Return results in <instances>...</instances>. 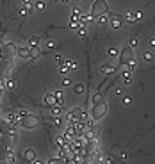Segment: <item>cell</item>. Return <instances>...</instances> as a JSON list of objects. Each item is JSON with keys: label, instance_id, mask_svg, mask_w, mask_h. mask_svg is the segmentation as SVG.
<instances>
[{"label": "cell", "instance_id": "cell-22", "mask_svg": "<svg viewBox=\"0 0 155 164\" xmlns=\"http://www.w3.org/2000/svg\"><path fill=\"white\" fill-rule=\"evenodd\" d=\"M135 68H137V64H135V59H134V61H130L128 64H127V72H134Z\"/></svg>", "mask_w": 155, "mask_h": 164}, {"label": "cell", "instance_id": "cell-26", "mask_svg": "<svg viewBox=\"0 0 155 164\" xmlns=\"http://www.w3.org/2000/svg\"><path fill=\"white\" fill-rule=\"evenodd\" d=\"M34 6H36V9H45V0H39V2H38V4H34Z\"/></svg>", "mask_w": 155, "mask_h": 164}, {"label": "cell", "instance_id": "cell-35", "mask_svg": "<svg viewBox=\"0 0 155 164\" xmlns=\"http://www.w3.org/2000/svg\"><path fill=\"white\" fill-rule=\"evenodd\" d=\"M150 47H155V39H152V41H150Z\"/></svg>", "mask_w": 155, "mask_h": 164}, {"label": "cell", "instance_id": "cell-1", "mask_svg": "<svg viewBox=\"0 0 155 164\" xmlns=\"http://www.w3.org/2000/svg\"><path fill=\"white\" fill-rule=\"evenodd\" d=\"M109 13V4H107V0H94L93 7H91V16H93L94 20L100 16V14H107Z\"/></svg>", "mask_w": 155, "mask_h": 164}, {"label": "cell", "instance_id": "cell-14", "mask_svg": "<svg viewBox=\"0 0 155 164\" xmlns=\"http://www.w3.org/2000/svg\"><path fill=\"white\" fill-rule=\"evenodd\" d=\"M50 111H52V116L57 118V116L62 114V105H54V107H50Z\"/></svg>", "mask_w": 155, "mask_h": 164}, {"label": "cell", "instance_id": "cell-25", "mask_svg": "<svg viewBox=\"0 0 155 164\" xmlns=\"http://www.w3.org/2000/svg\"><path fill=\"white\" fill-rule=\"evenodd\" d=\"M86 34H87L86 27H84V25H80V27H79V36H80V38H86Z\"/></svg>", "mask_w": 155, "mask_h": 164}, {"label": "cell", "instance_id": "cell-41", "mask_svg": "<svg viewBox=\"0 0 155 164\" xmlns=\"http://www.w3.org/2000/svg\"><path fill=\"white\" fill-rule=\"evenodd\" d=\"M75 2H77V0H75Z\"/></svg>", "mask_w": 155, "mask_h": 164}, {"label": "cell", "instance_id": "cell-32", "mask_svg": "<svg viewBox=\"0 0 155 164\" xmlns=\"http://www.w3.org/2000/svg\"><path fill=\"white\" fill-rule=\"evenodd\" d=\"M18 116H20V120H21V118H23V116H27V113H25V111H23V109H21V111H18Z\"/></svg>", "mask_w": 155, "mask_h": 164}, {"label": "cell", "instance_id": "cell-29", "mask_svg": "<svg viewBox=\"0 0 155 164\" xmlns=\"http://www.w3.org/2000/svg\"><path fill=\"white\" fill-rule=\"evenodd\" d=\"M54 48V43L52 41H46V45H45V50H52Z\"/></svg>", "mask_w": 155, "mask_h": 164}, {"label": "cell", "instance_id": "cell-37", "mask_svg": "<svg viewBox=\"0 0 155 164\" xmlns=\"http://www.w3.org/2000/svg\"><path fill=\"white\" fill-rule=\"evenodd\" d=\"M2 48H4V43H2V39H0V50H2Z\"/></svg>", "mask_w": 155, "mask_h": 164}, {"label": "cell", "instance_id": "cell-38", "mask_svg": "<svg viewBox=\"0 0 155 164\" xmlns=\"http://www.w3.org/2000/svg\"><path fill=\"white\" fill-rule=\"evenodd\" d=\"M0 96H2V84H0Z\"/></svg>", "mask_w": 155, "mask_h": 164}, {"label": "cell", "instance_id": "cell-27", "mask_svg": "<svg viewBox=\"0 0 155 164\" xmlns=\"http://www.w3.org/2000/svg\"><path fill=\"white\" fill-rule=\"evenodd\" d=\"M32 6H34V2H32V0H23V7H27V9H29V7H32Z\"/></svg>", "mask_w": 155, "mask_h": 164}, {"label": "cell", "instance_id": "cell-4", "mask_svg": "<svg viewBox=\"0 0 155 164\" xmlns=\"http://www.w3.org/2000/svg\"><path fill=\"white\" fill-rule=\"evenodd\" d=\"M105 114H107V103H105V100L100 103H94L93 109H91V118L93 120H102Z\"/></svg>", "mask_w": 155, "mask_h": 164}, {"label": "cell", "instance_id": "cell-8", "mask_svg": "<svg viewBox=\"0 0 155 164\" xmlns=\"http://www.w3.org/2000/svg\"><path fill=\"white\" fill-rule=\"evenodd\" d=\"M114 72H116V66H114V64H103V66H100V73L105 75V77L113 75Z\"/></svg>", "mask_w": 155, "mask_h": 164}, {"label": "cell", "instance_id": "cell-5", "mask_svg": "<svg viewBox=\"0 0 155 164\" xmlns=\"http://www.w3.org/2000/svg\"><path fill=\"white\" fill-rule=\"evenodd\" d=\"M2 54H4V61H6V59L11 61V59L18 54V48H16V45H14V43H6V45H4V48H2Z\"/></svg>", "mask_w": 155, "mask_h": 164}, {"label": "cell", "instance_id": "cell-24", "mask_svg": "<svg viewBox=\"0 0 155 164\" xmlns=\"http://www.w3.org/2000/svg\"><path fill=\"white\" fill-rule=\"evenodd\" d=\"M109 55H111V57H116V55H120L118 48H116V47H111V50H109Z\"/></svg>", "mask_w": 155, "mask_h": 164}, {"label": "cell", "instance_id": "cell-10", "mask_svg": "<svg viewBox=\"0 0 155 164\" xmlns=\"http://www.w3.org/2000/svg\"><path fill=\"white\" fill-rule=\"evenodd\" d=\"M18 57H23V59H27V57H31V47H21L18 48V54H16Z\"/></svg>", "mask_w": 155, "mask_h": 164}, {"label": "cell", "instance_id": "cell-33", "mask_svg": "<svg viewBox=\"0 0 155 164\" xmlns=\"http://www.w3.org/2000/svg\"><path fill=\"white\" fill-rule=\"evenodd\" d=\"M70 70H77V64L73 61H70Z\"/></svg>", "mask_w": 155, "mask_h": 164}, {"label": "cell", "instance_id": "cell-11", "mask_svg": "<svg viewBox=\"0 0 155 164\" xmlns=\"http://www.w3.org/2000/svg\"><path fill=\"white\" fill-rule=\"evenodd\" d=\"M123 20L127 21V23H134V21H137V18H135V13H134V11H127V14L123 16Z\"/></svg>", "mask_w": 155, "mask_h": 164}, {"label": "cell", "instance_id": "cell-6", "mask_svg": "<svg viewBox=\"0 0 155 164\" xmlns=\"http://www.w3.org/2000/svg\"><path fill=\"white\" fill-rule=\"evenodd\" d=\"M109 25L113 29H120L123 25V16H118V14H111L109 16Z\"/></svg>", "mask_w": 155, "mask_h": 164}, {"label": "cell", "instance_id": "cell-2", "mask_svg": "<svg viewBox=\"0 0 155 164\" xmlns=\"http://www.w3.org/2000/svg\"><path fill=\"white\" fill-rule=\"evenodd\" d=\"M130 61H134V48H132L130 45H127V47H123V48L120 50V64H121V66H127Z\"/></svg>", "mask_w": 155, "mask_h": 164}, {"label": "cell", "instance_id": "cell-17", "mask_svg": "<svg viewBox=\"0 0 155 164\" xmlns=\"http://www.w3.org/2000/svg\"><path fill=\"white\" fill-rule=\"evenodd\" d=\"M93 105L94 103H100V102H103V95H102V91H98V93H94V96H93Z\"/></svg>", "mask_w": 155, "mask_h": 164}, {"label": "cell", "instance_id": "cell-36", "mask_svg": "<svg viewBox=\"0 0 155 164\" xmlns=\"http://www.w3.org/2000/svg\"><path fill=\"white\" fill-rule=\"evenodd\" d=\"M34 164H43L41 161H38V159H36V161H34Z\"/></svg>", "mask_w": 155, "mask_h": 164}, {"label": "cell", "instance_id": "cell-9", "mask_svg": "<svg viewBox=\"0 0 155 164\" xmlns=\"http://www.w3.org/2000/svg\"><path fill=\"white\" fill-rule=\"evenodd\" d=\"M23 159H25L27 162H34V161H36V152H34L32 148L25 150V154H23Z\"/></svg>", "mask_w": 155, "mask_h": 164}, {"label": "cell", "instance_id": "cell-21", "mask_svg": "<svg viewBox=\"0 0 155 164\" xmlns=\"http://www.w3.org/2000/svg\"><path fill=\"white\" fill-rule=\"evenodd\" d=\"M73 91L77 93V95H82V93H84V86H82V84H75V86H73Z\"/></svg>", "mask_w": 155, "mask_h": 164}, {"label": "cell", "instance_id": "cell-18", "mask_svg": "<svg viewBox=\"0 0 155 164\" xmlns=\"http://www.w3.org/2000/svg\"><path fill=\"white\" fill-rule=\"evenodd\" d=\"M121 77H123V82H125V84H130V82H132V72H127V70H125Z\"/></svg>", "mask_w": 155, "mask_h": 164}, {"label": "cell", "instance_id": "cell-19", "mask_svg": "<svg viewBox=\"0 0 155 164\" xmlns=\"http://www.w3.org/2000/svg\"><path fill=\"white\" fill-rule=\"evenodd\" d=\"M39 45V38L38 36H31L29 38V47H38Z\"/></svg>", "mask_w": 155, "mask_h": 164}, {"label": "cell", "instance_id": "cell-15", "mask_svg": "<svg viewBox=\"0 0 155 164\" xmlns=\"http://www.w3.org/2000/svg\"><path fill=\"white\" fill-rule=\"evenodd\" d=\"M109 16H111V13H107V14H100L94 21H98L100 25H105V23H109Z\"/></svg>", "mask_w": 155, "mask_h": 164}, {"label": "cell", "instance_id": "cell-20", "mask_svg": "<svg viewBox=\"0 0 155 164\" xmlns=\"http://www.w3.org/2000/svg\"><path fill=\"white\" fill-rule=\"evenodd\" d=\"M39 54H41V50L38 48V47H31V57H39Z\"/></svg>", "mask_w": 155, "mask_h": 164}, {"label": "cell", "instance_id": "cell-12", "mask_svg": "<svg viewBox=\"0 0 155 164\" xmlns=\"http://www.w3.org/2000/svg\"><path fill=\"white\" fill-rule=\"evenodd\" d=\"M91 21H94V18L91 16V14H82V16H80V25H84V27L89 25Z\"/></svg>", "mask_w": 155, "mask_h": 164}, {"label": "cell", "instance_id": "cell-28", "mask_svg": "<svg viewBox=\"0 0 155 164\" xmlns=\"http://www.w3.org/2000/svg\"><path fill=\"white\" fill-rule=\"evenodd\" d=\"M130 103H132V98H130V96H125V98H123V105H130Z\"/></svg>", "mask_w": 155, "mask_h": 164}, {"label": "cell", "instance_id": "cell-31", "mask_svg": "<svg viewBox=\"0 0 155 164\" xmlns=\"http://www.w3.org/2000/svg\"><path fill=\"white\" fill-rule=\"evenodd\" d=\"M128 45H130L132 48H135V47H137V39H135V38H132V39H130V43H128Z\"/></svg>", "mask_w": 155, "mask_h": 164}, {"label": "cell", "instance_id": "cell-16", "mask_svg": "<svg viewBox=\"0 0 155 164\" xmlns=\"http://www.w3.org/2000/svg\"><path fill=\"white\" fill-rule=\"evenodd\" d=\"M46 164H68V161L62 159V157H54V159H50Z\"/></svg>", "mask_w": 155, "mask_h": 164}, {"label": "cell", "instance_id": "cell-34", "mask_svg": "<svg viewBox=\"0 0 155 164\" xmlns=\"http://www.w3.org/2000/svg\"><path fill=\"white\" fill-rule=\"evenodd\" d=\"M7 88H9V89H11V88H14V82L9 80V82H7Z\"/></svg>", "mask_w": 155, "mask_h": 164}, {"label": "cell", "instance_id": "cell-39", "mask_svg": "<svg viewBox=\"0 0 155 164\" xmlns=\"http://www.w3.org/2000/svg\"><path fill=\"white\" fill-rule=\"evenodd\" d=\"M0 57H4V54H2V50H0Z\"/></svg>", "mask_w": 155, "mask_h": 164}, {"label": "cell", "instance_id": "cell-23", "mask_svg": "<svg viewBox=\"0 0 155 164\" xmlns=\"http://www.w3.org/2000/svg\"><path fill=\"white\" fill-rule=\"evenodd\" d=\"M143 59L150 62L152 59H153V55H152V52H143Z\"/></svg>", "mask_w": 155, "mask_h": 164}, {"label": "cell", "instance_id": "cell-7", "mask_svg": "<svg viewBox=\"0 0 155 164\" xmlns=\"http://www.w3.org/2000/svg\"><path fill=\"white\" fill-rule=\"evenodd\" d=\"M57 96H55V93H48L46 96H45V105L50 109V107H54V105H57Z\"/></svg>", "mask_w": 155, "mask_h": 164}, {"label": "cell", "instance_id": "cell-3", "mask_svg": "<svg viewBox=\"0 0 155 164\" xmlns=\"http://www.w3.org/2000/svg\"><path fill=\"white\" fill-rule=\"evenodd\" d=\"M20 123L23 129H36V127H39L41 118L39 116H34V114H27V116H23L20 120Z\"/></svg>", "mask_w": 155, "mask_h": 164}, {"label": "cell", "instance_id": "cell-13", "mask_svg": "<svg viewBox=\"0 0 155 164\" xmlns=\"http://www.w3.org/2000/svg\"><path fill=\"white\" fill-rule=\"evenodd\" d=\"M59 72H61V73H68V72H70V61H61V62H59Z\"/></svg>", "mask_w": 155, "mask_h": 164}, {"label": "cell", "instance_id": "cell-30", "mask_svg": "<svg viewBox=\"0 0 155 164\" xmlns=\"http://www.w3.org/2000/svg\"><path fill=\"white\" fill-rule=\"evenodd\" d=\"M70 84H72L70 77H64V79H62V86H70Z\"/></svg>", "mask_w": 155, "mask_h": 164}, {"label": "cell", "instance_id": "cell-40", "mask_svg": "<svg viewBox=\"0 0 155 164\" xmlns=\"http://www.w3.org/2000/svg\"><path fill=\"white\" fill-rule=\"evenodd\" d=\"M61 2H68V0H61Z\"/></svg>", "mask_w": 155, "mask_h": 164}]
</instances>
